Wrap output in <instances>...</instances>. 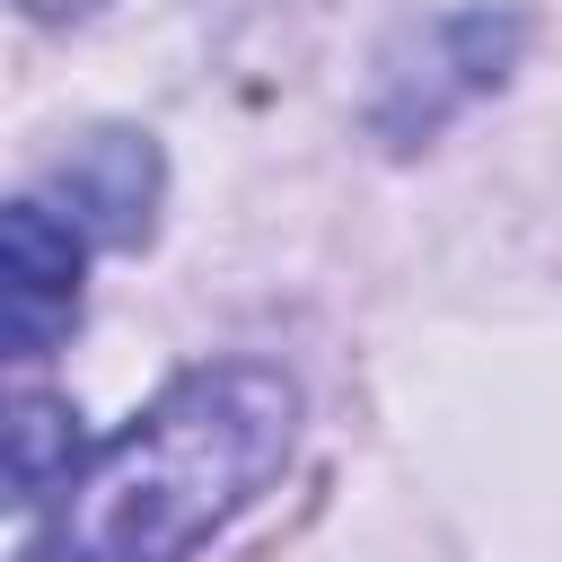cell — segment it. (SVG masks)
Wrapping results in <instances>:
<instances>
[{"label": "cell", "mask_w": 562, "mask_h": 562, "mask_svg": "<svg viewBox=\"0 0 562 562\" xmlns=\"http://www.w3.org/2000/svg\"><path fill=\"white\" fill-rule=\"evenodd\" d=\"M299 386L263 360L176 378L123 439H105L18 544V562H184L290 448Z\"/></svg>", "instance_id": "obj_1"}, {"label": "cell", "mask_w": 562, "mask_h": 562, "mask_svg": "<svg viewBox=\"0 0 562 562\" xmlns=\"http://www.w3.org/2000/svg\"><path fill=\"white\" fill-rule=\"evenodd\" d=\"M0 272H9V360H44L79 316V228L53 202H9L0 220Z\"/></svg>", "instance_id": "obj_2"}, {"label": "cell", "mask_w": 562, "mask_h": 562, "mask_svg": "<svg viewBox=\"0 0 562 562\" xmlns=\"http://www.w3.org/2000/svg\"><path fill=\"white\" fill-rule=\"evenodd\" d=\"M61 184H70V202H88L114 237H140V220H149V184H158V158H149L132 132H105V140L79 149V167H61Z\"/></svg>", "instance_id": "obj_3"}, {"label": "cell", "mask_w": 562, "mask_h": 562, "mask_svg": "<svg viewBox=\"0 0 562 562\" xmlns=\"http://www.w3.org/2000/svg\"><path fill=\"white\" fill-rule=\"evenodd\" d=\"M70 474H79V430H70V413H61L53 395H18V413H9V501L35 509V501L61 492Z\"/></svg>", "instance_id": "obj_4"}, {"label": "cell", "mask_w": 562, "mask_h": 562, "mask_svg": "<svg viewBox=\"0 0 562 562\" xmlns=\"http://www.w3.org/2000/svg\"><path fill=\"white\" fill-rule=\"evenodd\" d=\"M26 18H70V9H88V0H18Z\"/></svg>", "instance_id": "obj_5"}]
</instances>
